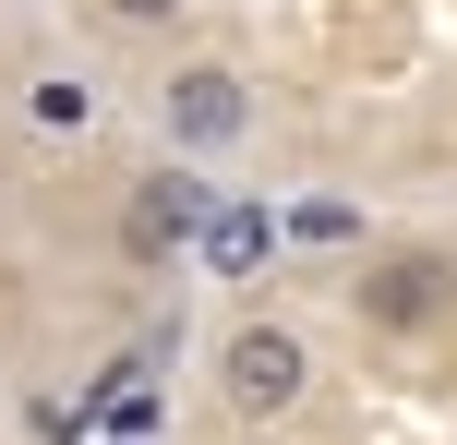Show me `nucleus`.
Masks as SVG:
<instances>
[{
	"mask_svg": "<svg viewBox=\"0 0 457 445\" xmlns=\"http://www.w3.org/2000/svg\"><path fill=\"white\" fill-rule=\"evenodd\" d=\"M349 326L361 337H434V326H457V253L445 241H386V253H361Z\"/></svg>",
	"mask_w": 457,
	"mask_h": 445,
	"instance_id": "1",
	"label": "nucleus"
},
{
	"mask_svg": "<svg viewBox=\"0 0 457 445\" xmlns=\"http://www.w3.org/2000/svg\"><path fill=\"white\" fill-rule=\"evenodd\" d=\"M217 398H228V422H289V409L313 398V337H301L289 313L217 326Z\"/></svg>",
	"mask_w": 457,
	"mask_h": 445,
	"instance_id": "2",
	"label": "nucleus"
},
{
	"mask_svg": "<svg viewBox=\"0 0 457 445\" xmlns=\"http://www.w3.org/2000/svg\"><path fill=\"white\" fill-rule=\"evenodd\" d=\"M145 109H157L169 157H228V144H253V72L193 48V61H169L157 85H145Z\"/></svg>",
	"mask_w": 457,
	"mask_h": 445,
	"instance_id": "3",
	"label": "nucleus"
},
{
	"mask_svg": "<svg viewBox=\"0 0 457 445\" xmlns=\"http://www.w3.org/2000/svg\"><path fill=\"white\" fill-rule=\"evenodd\" d=\"M217 217V181L193 157H157L120 181V265H145V277H169V265H193V241H205Z\"/></svg>",
	"mask_w": 457,
	"mask_h": 445,
	"instance_id": "4",
	"label": "nucleus"
},
{
	"mask_svg": "<svg viewBox=\"0 0 457 445\" xmlns=\"http://www.w3.org/2000/svg\"><path fill=\"white\" fill-rule=\"evenodd\" d=\"M193 253L241 289V277H265V265H277V217L253 205V193H217V217H205V241H193Z\"/></svg>",
	"mask_w": 457,
	"mask_h": 445,
	"instance_id": "5",
	"label": "nucleus"
},
{
	"mask_svg": "<svg viewBox=\"0 0 457 445\" xmlns=\"http://www.w3.org/2000/svg\"><path fill=\"white\" fill-rule=\"evenodd\" d=\"M24 120H37L48 144H85L96 120H109V96H96V72H61V61H37V72H24Z\"/></svg>",
	"mask_w": 457,
	"mask_h": 445,
	"instance_id": "6",
	"label": "nucleus"
},
{
	"mask_svg": "<svg viewBox=\"0 0 457 445\" xmlns=\"http://www.w3.org/2000/svg\"><path fill=\"white\" fill-rule=\"evenodd\" d=\"M96 24H109V37H169V24L193 12V0H85Z\"/></svg>",
	"mask_w": 457,
	"mask_h": 445,
	"instance_id": "7",
	"label": "nucleus"
},
{
	"mask_svg": "<svg viewBox=\"0 0 457 445\" xmlns=\"http://www.w3.org/2000/svg\"><path fill=\"white\" fill-rule=\"evenodd\" d=\"M120 445H133V433H120Z\"/></svg>",
	"mask_w": 457,
	"mask_h": 445,
	"instance_id": "8",
	"label": "nucleus"
}]
</instances>
